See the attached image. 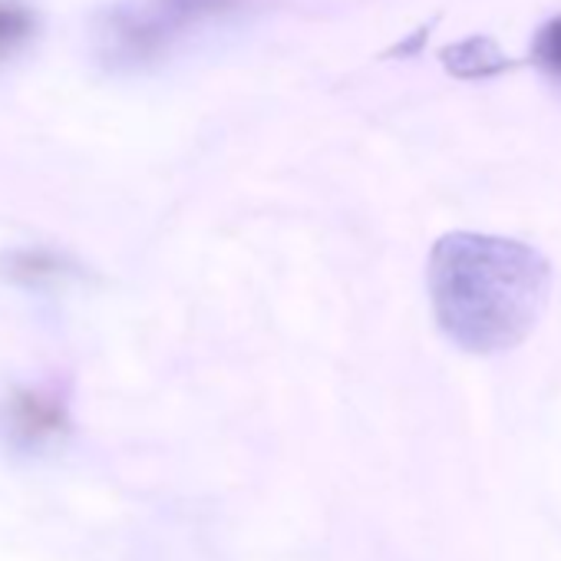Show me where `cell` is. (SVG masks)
<instances>
[{
    "label": "cell",
    "instance_id": "6da1fadb",
    "mask_svg": "<svg viewBox=\"0 0 561 561\" xmlns=\"http://www.w3.org/2000/svg\"><path fill=\"white\" fill-rule=\"evenodd\" d=\"M426 274L439 331L469 354L522 344L551 291V267L535 248L476 231L439 238Z\"/></svg>",
    "mask_w": 561,
    "mask_h": 561
},
{
    "label": "cell",
    "instance_id": "7a4b0ae2",
    "mask_svg": "<svg viewBox=\"0 0 561 561\" xmlns=\"http://www.w3.org/2000/svg\"><path fill=\"white\" fill-rule=\"evenodd\" d=\"M244 0H133L106 21L103 44L119 64H149L185 31L234 14Z\"/></svg>",
    "mask_w": 561,
    "mask_h": 561
},
{
    "label": "cell",
    "instance_id": "3957f363",
    "mask_svg": "<svg viewBox=\"0 0 561 561\" xmlns=\"http://www.w3.org/2000/svg\"><path fill=\"white\" fill-rule=\"evenodd\" d=\"M443 67L453 77L479 80V77H495V73L515 67V60H508L495 47V41H489V37H469V41H459V44H453V47L443 50Z\"/></svg>",
    "mask_w": 561,
    "mask_h": 561
},
{
    "label": "cell",
    "instance_id": "277c9868",
    "mask_svg": "<svg viewBox=\"0 0 561 561\" xmlns=\"http://www.w3.org/2000/svg\"><path fill=\"white\" fill-rule=\"evenodd\" d=\"M34 31H37V21L24 0H0V60L24 50Z\"/></svg>",
    "mask_w": 561,
    "mask_h": 561
},
{
    "label": "cell",
    "instance_id": "5b68a950",
    "mask_svg": "<svg viewBox=\"0 0 561 561\" xmlns=\"http://www.w3.org/2000/svg\"><path fill=\"white\" fill-rule=\"evenodd\" d=\"M14 426L21 430V436L47 439L54 430H64V413H60V407L47 403V397H34V400L21 397L14 403Z\"/></svg>",
    "mask_w": 561,
    "mask_h": 561
},
{
    "label": "cell",
    "instance_id": "8992f818",
    "mask_svg": "<svg viewBox=\"0 0 561 561\" xmlns=\"http://www.w3.org/2000/svg\"><path fill=\"white\" fill-rule=\"evenodd\" d=\"M531 64L561 80V14L545 21L531 41Z\"/></svg>",
    "mask_w": 561,
    "mask_h": 561
}]
</instances>
